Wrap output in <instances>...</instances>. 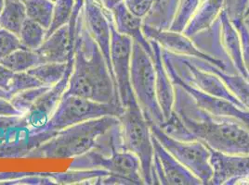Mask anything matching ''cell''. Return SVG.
Listing matches in <instances>:
<instances>
[{"label":"cell","mask_w":249,"mask_h":185,"mask_svg":"<svg viewBox=\"0 0 249 185\" xmlns=\"http://www.w3.org/2000/svg\"><path fill=\"white\" fill-rule=\"evenodd\" d=\"M174 85L175 109L160 126L166 134L181 141H201L225 154H249V131L243 124L204 111L180 86Z\"/></svg>","instance_id":"cell-1"},{"label":"cell","mask_w":249,"mask_h":185,"mask_svg":"<svg viewBox=\"0 0 249 185\" xmlns=\"http://www.w3.org/2000/svg\"><path fill=\"white\" fill-rule=\"evenodd\" d=\"M77 95L101 103L120 104L116 84L97 43L88 31L83 9L78 15L73 71L63 96Z\"/></svg>","instance_id":"cell-2"},{"label":"cell","mask_w":249,"mask_h":185,"mask_svg":"<svg viewBox=\"0 0 249 185\" xmlns=\"http://www.w3.org/2000/svg\"><path fill=\"white\" fill-rule=\"evenodd\" d=\"M120 123L118 117L105 116L75 124L54 134L24 158H72L99 148L103 137Z\"/></svg>","instance_id":"cell-3"},{"label":"cell","mask_w":249,"mask_h":185,"mask_svg":"<svg viewBox=\"0 0 249 185\" xmlns=\"http://www.w3.org/2000/svg\"><path fill=\"white\" fill-rule=\"evenodd\" d=\"M120 121L123 150L131 152L140 160L144 185H154V145L150 123L139 105L128 107L118 117Z\"/></svg>","instance_id":"cell-4"},{"label":"cell","mask_w":249,"mask_h":185,"mask_svg":"<svg viewBox=\"0 0 249 185\" xmlns=\"http://www.w3.org/2000/svg\"><path fill=\"white\" fill-rule=\"evenodd\" d=\"M130 80L136 100L148 123L162 126L166 120L156 97L154 62L136 42L132 46Z\"/></svg>","instance_id":"cell-5"},{"label":"cell","mask_w":249,"mask_h":185,"mask_svg":"<svg viewBox=\"0 0 249 185\" xmlns=\"http://www.w3.org/2000/svg\"><path fill=\"white\" fill-rule=\"evenodd\" d=\"M124 111L121 104L101 103L77 95L62 96L48 123L39 130L52 137L59 131L75 124L105 116L119 117Z\"/></svg>","instance_id":"cell-6"},{"label":"cell","mask_w":249,"mask_h":185,"mask_svg":"<svg viewBox=\"0 0 249 185\" xmlns=\"http://www.w3.org/2000/svg\"><path fill=\"white\" fill-rule=\"evenodd\" d=\"M69 170H104L129 185H144L139 158L131 152L114 148L107 154L96 148L73 157Z\"/></svg>","instance_id":"cell-7"},{"label":"cell","mask_w":249,"mask_h":185,"mask_svg":"<svg viewBox=\"0 0 249 185\" xmlns=\"http://www.w3.org/2000/svg\"><path fill=\"white\" fill-rule=\"evenodd\" d=\"M151 133L177 160L197 177L203 185H210L213 170L210 164V150L201 141L176 139L158 125L150 123Z\"/></svg>","instance_id":"cell-8"},{"label":"cell","mask_w":249,"mask_h":185,"mask_svg":"<svg viewBox=\"0 0 249 185\" xmlns=\"http://www.w3.org/2000/svg\"><path fill=\"white\" fill-rule=\"evenodd\" d=\"M111 62L114 79L120 104L126 108L138 105L130 80L133 41L130 37L116 31L114 18L111 21Z\"/></svg>","instance_id":"cell-9"},{"label":"cell","mask_w":249,"mask_h":185,"mask_svg":"<svg viewBox=\"0 0 249 185\" xmlns=\"http://www.w3.org/2000/svg\"><path fill=\"white\" fill-rule=\"evenodd\" d=\"M162 57H163V61L165 63L167 73L173 84L180 86L192 97L193 101L198 108H200L201 109H203L208 113L212 114L215 116L234 119L243 124L249 131V110L242 109L234 104L203 92L197 88L188 84L187 82H183L177 74L172 63L163 48H162Z\"/></svg>","instance_id":"cell-10"},{"label":"cell","mask_w":249,"mask_h":185,"mask_svg":"<svg viewBox=\"0 0 249 185\" xmlns=\"http://www.w3.org/2000/svg\"><path fill=\"white\" fill-rule=\"evenodd\" d=\"M152 141L155 151L153 164L154 185H203L197 177L180 164L153 134Z\"/></svg>","instance_id":"cell-11"},{"label":"cell","mask_w":249,"mask_h":185,"mask_svg":"<svg viewBox=\"0 0 249 185\" xmlns=\"http://www.w3.org/2000/svg\"><path fill=\"white\" fill-rule=\"evenodd\" d=\"M142 31L148 40L156 41L167 51L182 55L186 57H194L201 59L217 66L224 72H227L226 63L218 60L217 58L212 57L207 53L199 50L194 43L187 37L186 35L181 34L182 32H177L170 30H162L156 27H153L149 24L142 22Z\"/></svg>","instance_id":"cell-12"},{"label":"cell","mask_w":249,"mask_h":185,"mask_svg":"<svg viewBox=\"0 0 249 185\" xmlns=\"http://www.w3.org/2000/svg\"><path fill=\"white\" fill-rule=\"evenodd\" d=\"M210 150L213 176L210 185H249V154H229Z\"/></svg>","instance_id":"cell-13"},{"label":"cell","mask_w":249,"mask_h":185,"mask_svg":"<svg viewBox=\"0 0 249 185\" xmlns=\"http://www.w3.org/2000/svg\"><path fill=\"white\" fill-rule=\"evenodd\" d=\"M72 71L73 59L68 62L67 71L62 80L44 92L31 108L24 114L27 125L31 131L39 130L48 123L67 89Z\"/></svg>","instance_id":"cell-14"},{"label":"cell","mask_w":249,"mask_h":185,"mask_svg":"<svg viewBox=\"0 0 249 185\" xmlns=\"http://www.w3.org/2000/svg\"><path fill=\"white\" fill-rule=\"evenodd\" d=\"M76 21L71 18L68 24L54 31L35 50L45 63H68L73 59Z\"/></svg>","instance_id":"cell-15"},{"label":"cell","mask_w":249,"mask_h":185,"mask_svg":"<svg viewBox=\"0 0 249 185\" xmlns=\"http://www.w3.org/2000/svg\"><path fill=\"white\" fill-rule=\"evenodd\" d=\"M153 48V62L156 74V92L157 101L160 105L165 120L168 121L174 111L175 89L162 57V46L156 41L149 40Z\"/></svg>","instance_id":"cell-16"},{"label":"cell","mask_w":249,"mask_h":185,"mask_svg":"<svg viewBox=\"0 0 249 185\" xmlns=\"http://www.w3.org/2000/svg\"><path fill=\"white\" fill-rule=\"evenodd\" d=\"M218 19L221 44L224 47V50L230 57L231 62L233 64L239 74L249 81V72L246 70L243 61L240 35L237 29L231 21L226 9H222V11L218 14Z\"/></svg>","instance_id":"cell-17"},{"label":"cell","mask_w":249,"mask_h":185,"mask_svg":"<svg viewBox=\"0 0 249 185\" xmlns=\"http://www.w3.org/2000/svg\"><path fill=\"white\" fill-rule=\"evenodd\" d=\"M114 18V27L121 34L126 35L132 41L140 44L147 54L153 58V48L150 41L147 39L142 31L143 20L134 16L126 9L124 2L117 4L111 10Z\"/></svg>","instance_id":"cell-18"},{"label":"cell","mask_w":249,"mask_h":185,"mask_svg":"<svg viewBox=\"0 0 249 185\" xmlns=\"http://www.w3.org/2000/svg\"><path fill=\"white\" fill-rule=\"evenodd\" d=\"M186 58L189 62L198 68L216 74L218 78L224 82V84L227 86L231 92L235 97H237L239 101L247 108L248 110H249V81L245 77H243L240 74L233 75L231 73H227L207 61L194 57Z\"/></svg>","instance_id":"cell-19"},{"label":"cell","mask_w":249,"mask_h":185,"mask_svg":"<svg viewBox=\"0 0 249 185\" xmlns=\"http://www.w3.org/2000/svg\"><path fill=\"white\" fill-rule=\"evenodd\" d=\"M224 0H202L191 21L187 24L183 34L192 38L208 29L223 9Z\"/></svg>","instance_id":"cell-20"},{"label":"cell","mask_w":249,"mask_h":185,"mask_svg":"<svg viewBox=\"0 0 249 185\" xmlns=\"http://www.w3.org/2000/svg\"><path fill=\"white\" fill-rule=\"evenodd\" d=\"M26 19V10L22 1L5 0L4 9L0 14V28L19 35Z\"/></svg>","instance_id":"cell-21"},{"label":"cell","mask_w":249,"mask_h":185,"mask_svg":"<svg viewBox=\"0 0 249 185\" xmlns=\"http://www.w3.org/2000/svg\"><path fill=\"white\" fill-rule=\"evenodd\" d=\"M44 63L37 52L26 48H19L0 62V64L13 72H27Z\"/></svg>","instance_id":"cell-22"},{"label":"cell","mask_w":249,"mask_h":185,"mask_svg":"<svg viewBox=\"0 0 249 185\" xmlns=\"http://www.w3.org/2000/svg\"><path fill=\"white\" fill-rule=\"evenodd\" d=\"M23 3L27 18L48 30L52 22L54 2L52 0H26Z\"/></svg>","instance_id":"cell-23"},{"label":"cell","mask_w":249,"mask_h":185,"mask_svg":"<svg viewBox=\"0 0 249 185\" xmlns=\"http://www.w3.org/2000/svg\"><path fill=\"white\" fill-rule=\"evenodd\" d=\"M68 63H44L28 70L29 74L48 86H53L60 82L67 71Z\"/></svg>","instance_id":"cell-24"},{"label":"cell","mask_w":249,"mask_h":185,"mask_svg":"<svg viewBox=\"0 0 249 185\" xmlns=\"http://www.w3.org/2000/svg\"><path fill=\"white\" fill-rule=\"evenodd\" d=\"M47 30L36 21L26 19L19 33L21 47L29 50H36L45 40Z\"/></svg>","instance_id":"cell-25"},{"label":"cell","mask_w":249,"mask_h":185,"mask_svg":"<svg viewBox=\"0 0 249 185\" xmlns=\"http://www.w3.org/2000/svg\"><path fill=\"white\" fill-rule=\"evenodd\" d=\"M202 0H179L168 30L183 32L187 24L196 13Z\"/></svg>","instance_id":"cell-26"},{"label":"cell","mask_w":249,"mask_h":185,"mask_svg":"<svg viewBox=\"0 0 249 185\" xmlns=\"http://www.w3.org/2000/svg\"><path fill=\"white\" fill-rule=\"evenodd\" d=\"M74 5V0H56L54 2L52 22L46 31L45 39L54 31L69 23L73 16Z\"/></svg>","instance_id":"cell-27"},{"label":"cell","mask_w":249,"mask_h":185,"mask_svg":"<svg viewBox=\"0 0 249 185\" xmlns=\"http://www.w3.org/2000/svg\"><path fill=\"white\" fill-rule=\"evenodd\" d=\"M51 87L52 86L42 85V86L34 87V88L17 92L14 95H12L11 102L18 110L25 114L31 108L33 105L36 103V101L41 96L42 94L46 91H48Z\"/></svg>","instance_id":"cell-28"},{"label":"cell","mask_w":249,"mask_h":185,"mask_svg":"<svg viewBox=\"0 0 249 185\" xmlns=\"http://www.w3.org/2000/svg\"><path fill=\"white\" fill-rule=\"evenodd\" d=\"M44 85L40 81H38L36 77H34L27 72H14L12 77L9 92L11 97L17 92Z\"/></svg>","instance_id":"cell-29"},{"label":"cell","mask_w":249,"mask_h":185,"mask_svg":"<svg viewBox=\"0 0 249 185\" xmlns=\"http://www.w3.org/2000/svg\"><path fill=\"white\" fill-rule=\"evenodd\" d=\"M19 48H22L19 36L0 28V62Z\"/></svg>","instance_id":"cell-30"},{"label":"cell","mask_w":249,"mask_h":185,"mask_svg":"<svg viewBox=\"0 0 249 185\" xmlns=\"http://www.w3.org/2000/svg\"><path fill=\"white\" fill-rule=\"evenodd\" d=\"M156 0H124V6L134 16L144 19L156 4Z\"/></svg>","instance_id":"cell-31"},{"label":"cell","mask_w":249,"mask_h":185,"mask_svg":"<svg viewBox=\"0 0 249 185\" xmlns=\"http://www.w3.org/2000/svg\"><path fill=\"white\" fill-rule=\"evenodd\" d=\"M235 28L237 29L242 45V54L243 61L246 67V70L249 74V28L246 25L243 20H235L231 21Z\"/></svg>","instance_id":"cell-32"},{"label":"cell","mask_w":249,"mask_h":185,"mask_svg":"<svg viewBox=\"0 0 249 185\" xmlns=\"http://www.w3.org/2000/svg\"><path fill=\"white\" fill-rule=\"evenodd\" d=\"M24 114L18 110L10 99L0 97V116L8 117V116H21Z\"/></svg>","instance_id":"cell-33"},{"label":"cell","mask_w":249,"mask_h":185,"mask_svg":"<svg viewBox=\"0 0 249 185\" xmlns=\"http://www.w3.org/2000/svg\"><path fill=\"white\" fill-rule=\"evenodd\" d=\"M13 75H14V72H11L5 66L0 64V88L1 89L9 92L10 84H11Z\"/></svg>","instance_id":"cell-34"},{"label":"cell","mask_w":249,"mask_h":185,"mask_svg":"<svg viewBox=\"0 0 249 185\" xmlns=\"http://www.w3.org/2000/svg\"><path fill=\"white\" fill-rule=\"evenodd\" d=\"M74 9H73V18H77L78 15L80 14V12L82 11L84 7V3H85V0H74Z\"/></svg>","instance_id":"cell-35"},{"label":"cell","mask_w":249,"mask_h":185,"mask_svg":"<svg viewBox=\"0 0 249 185\" xmlns=\"http://www.w3.org/2000/svg\"><path fill=\"white\" fill-rule=\"evenodd\" d=\"M102 1H103V3L104 4V6L108 10H110V11L114 8V6H116L117 4L124 2V0H102Z\"/></svg>","instance_id":"cell-36"},{"label":"cell","mask_w":249,"mask_h":185,"mask_svg":"<svg viewBox=\"0 0 249 185\" xmlns=\"http://www.w3.org/2000/svg\"><path fill=\"white\" fill-rule=\"evenodd\" d=\"M249 16V0H248V3H247V6H246V9L244 11V14H243V19L247 18Z\"/></svg>","instance_id":"cell-37"},{"label":"cell","mask_w":249,"mask_h":185,"mask_svg":"<svg viewBox=\"0 0 249 185\" xmlns=\"http://www.w3.org/2000/svg\"><path fill=\"white\" fill-rule=\"evenodd\" d=\"M4 6H5V0H0V14L4 9Z\"/></svg>","instance_id":"cell-38"},{"label":"cell","mask_w":249,"mask_h":185,"mask_svg":"<svg viewBox=\"0 0 249 185\" xmlns=\"http://www.w3.org/2000/svg\"><path fill=\"white\" fill-rule=\"evenodd\" d=\"M244 22L246 23V25H247V26L249 28V17H247V18H245V19H244Z\"/></svg>","instance_id":"cell-39"},{"label":"cell","mask_w":249,"mask_h":185,"mask_svg":"<svg viewBox=\"0 0 249 185\" xmlns=\"http://www.w3.org/2000/svg\"><path fill=\"white\" fill-rule=\"evenodd\" d=\"M21 1H22V2H25V1H26V0H21Z\"/></svg>","instance_id":"cell-40"},{"label":"cell","mask_w":249,"mask_h":185,"mask_svg":"<svg viewBox=\"0 0 249 185\" xmlns=\"http://www.w3.org/2000/svg\"></svg>","instance_id":"cell-41"}]
</instances>
